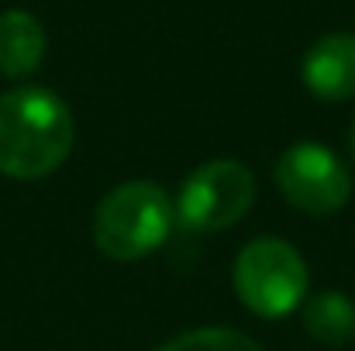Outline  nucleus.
<instances>
[{
    "instance_id": "1",
    "label": "nucleus",
    "mask_w": 355,
    "mask_h": 351,
    "mask_svg": "<svg viewBox=\"0 0 355 351\" xmlns=\"http://www.w3.org/2000/svg\"><path fill=\"white\" fill-rule=\"evenodd\" d=\"M76 145L69 104L45 87H14L0 93V172L10 179L52 176Z\"/></svg>"
},
{
    "instance_id": "2",
    "label": "nucleus",
    "mask_w": 355,
    "mask_h": 351,
    "mask_svg": "<svg viewBox=\"0 0 355 351\" xmlns=\"http://www.w3.org/2000/svg\"><path fill=\"white\" fill-rule=\"evenodd\" d=\"M176 228L169 193L152 179L118 183L94 210V244L111 262H138Z\"/></svg>"
},
{
    "instance_id": "3",
    "label": "nucleus",
    "mask_w": 355,
    "mask_h": 351,
    "mask_svg": "<svg viewBox=\"0 0 355 351\" xmlns=\"http://www.w3.org/2000/svg\"><path fill=\"white\" fill-rule=\"evenodd\" d=\"M238 303L262 321L290 317L304 307L311 289V272L304 255L283 237H252L235 255L232 269Z\"/></svg>"
},
{
    "instance_id": "4",
    "label": "nucleus",
    "mask_w": 355,
    "mask_h": 351,
    "mask_svg": "<svg viewBox=\"0 0 355 351\" xmlns=\"http://www.w3.org/2000/svg\"><path fill=\"white\" fill-rule=\"evenodd\" d=\"M255 204V176L238 159H211L197 165L173 200L176 228L190 234H214L235 228Z\"/></svg>"
},
{
    "instance_id": "5",
    "label": "nucleus",
    "mask_w": 355,
    "mask_h": 351,
    "mask_svg": "<svg viewBox=\"0 0 355 351\" xmlns=\"http://www.w3.org/2000/svg\"><path fill=\"white\" fill-rule=\"evenodd\" d=\"M276 190L290 207L311 217H331L345 210L352 200V172L349 165L318 141H297L290 145L272 169Z\"/></svg>"
},
{
    "instance_id": "6",
    "label": "nucleus",
    "mask_w": 355,
    "mask_h": 351,
    "mask_svg": "<svg viewBox=\"0 0 355 351\" xmlns=\"http://www.w3.org/2000/svg\"><path fill=\"white\" fill-rule=\"evenodd\" d=\"M300 80L307 93L321 104H342L355 97V35L352 31H331L318 38L304 62Z\"/></svg>"
},
{
    "instance_id": "7",
    "label": "nucleus",
    "mask_w": 355,
    "mask_h": 351,
    "mask_svg": "<svg viewBox=\"0 0 355 351\" xmlns=\"http://www.w3.org/2000/svg\"><path fill=\"white\" fill-rule=\"evenodd\" d=\"M45 28L31 10L10 7L0 14V73L7 80H28L45 59Z\"/></svg>"
},
{
    "instance_id": "8",
    "label": "nucleus",
    "mask_w": 355,
    "mask_h": 351,
    "mask_svg": "<svg viewBox=\"0 0 355 351\" xmlns=\"http://www.w3.org/2000/svg\"><path fill=\"white\" fill-rule=\"evenodd\" d=\"M300 321L314 341L331 345V348H342L355 338V303L342 289H324V293H314L311 300H304Z\"/></svg>"
},
{
    "instance_id": "9",
    "label": "nucleus",
    "mask_w": 355,
    "mask_h": 351,
    "mask_svg": "<svg viewBox=\"0 0 355 351\" xmlns=\"http://www.w3.org/2000/svg\"><path fill=\"white\" fill-rule=\"evenodd\" d=\"M159 351H262L248 334L232 327H197L173 341H166Z\"/></svg>"
},
{
    "instance_id": "10",
    "label": "nucleus",
    "mask_w": 355,
    "mask_h": 351,
    "mask_svg": "<svg viewBox=\"0 0 355 351\" xmlns=\"http://www.w3.org/2000/svg\"><path fill=\"white\" fill-rule=\"evenodd\" d=\"M349 155H352V162H355V120H352V127H349Z\"/></svg>"
}]
</instances>
